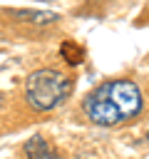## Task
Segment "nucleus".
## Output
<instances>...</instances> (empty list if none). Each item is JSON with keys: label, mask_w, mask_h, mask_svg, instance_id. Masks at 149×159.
<instances>
[{"label": "nucleus", "mask_w": 149, "mask_h": 159, "mask_svg": "<svg viewBox=\"0 0 149 159\" xmlns=\"http://www.w3.org/2000/svg\"><path fill=\"white\" fill-rule=\"evenodd\" d=\"M142 92L132 80H112L99 84L84 99V112L94 124L112 127L137 117L142 112Z\"/></svg>", "instance_id": "f257e3e1"}, {"label": "nucleus", "mask_w": 149, "mask_h": 159, "mask_svg": "<svg viewBox=\"0 0 149 159\" xmlns=\"http://www.w3.org/2000/svg\"><path fill=\"white\" fill-rule=\"evenodd\" d=\"M70 92H72V82L62 72L50 70V67L35 70L25 80V99L37 112H47V109L60 107Z\"/></svg>", "instance_id": "f03ea898"}, {"label": "nucleus", "mask_w": 149, "mask_h": 159, "mask_svg": "<svg viewBox=\"0 0 149 159\" xmlns=\"http://www.w3.org/2000/svg\"><path fill=\"white\" fill-rule=\"evenodd\" d=\"M25 154H27V159H60L42 137H32L25 144Z\"/></svg>", "instance_id": "7ed1b4c3"}, {"label": "nucleus", "mask_w": 149, "mask_h": 159, "mask_svg": "<svg viewBox=\"0 0 149 159\" xmlns=\"http://www.w3.org/2000/svg\"><path fill=\"white\" fill-rule=\"evenodd\" d=\"M12 17H20L25 22H55L57 12H47V10H12Z\"/></svg>", "instance_id": "20e7f679"}, {"label": "nucleus", "mask_w": 149, "mask_h": 159, "mask_svg": "<svg viewBox=\"0 0 149 159\" xmlns=\"http://www.w3.org/2000/svg\"><path fill=\"white\" fill-rule=\"evenodd\" d=\"M60 55H62V60H65L67 65H79V62L84 60V50H82L77 42H72V40L62 42V47H60Z\"/></svg>", "instance_id": "39448f33"}, {"label": "nucleus", "mask_w": 149, "mask_h": 159, "mask_svg": "<svg viewBox=\"0 0 149 159\" xmlns=\"http://www.w3.org/2000/svg\"><path fill=\"white\" fill-rule=\"evenodd\" d=\"M147 139H149V134H147Z\"/></svg>", "instance_id": "423d86ee"}]
</instances>
